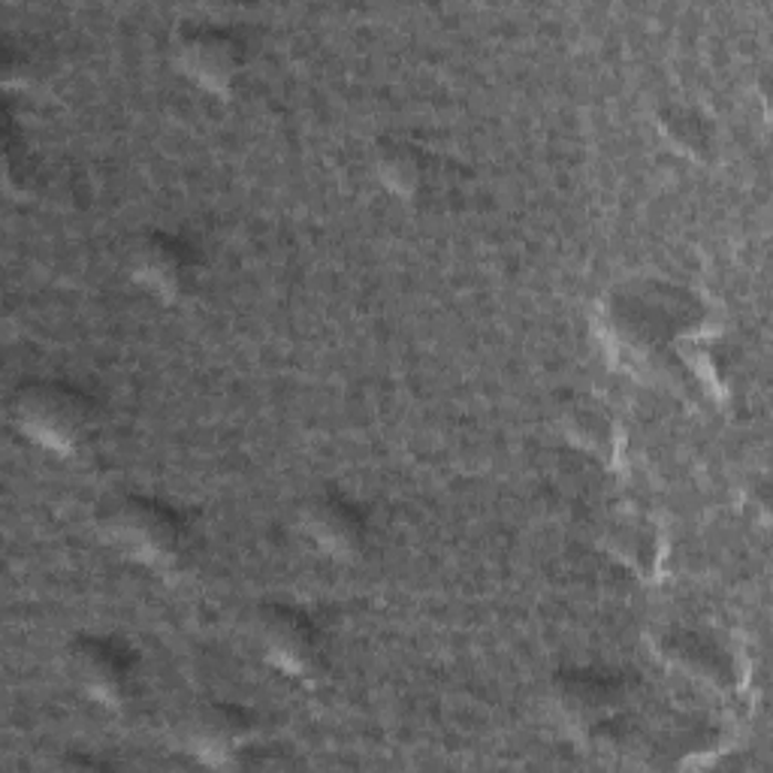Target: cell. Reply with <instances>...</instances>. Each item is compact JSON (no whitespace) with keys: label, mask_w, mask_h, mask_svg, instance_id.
I'll use <instances>...</instances> for the list:
<instances>
[{"label":"cell","mask_w":773,"mask_h":773,"mask_svg":"<svg viewBox=\"0 0 773 773\" xmlns=\"http://www.w3.org/2000/svg\"><path fill=\"white\" fill-rule=\"evenodd\" d=\"M185 61L206 85H224L236 73V49L224 34H200L185 45Z\"/></svg>","instance_id":"obj_1"},{"label":"cell","mask_w":773,"mask_h":773,"mask_svg":"<svg viewBox=\"0 0 773 773\" xmlns=\"http://www.w3.org/2000/svg\"><path fill=\"white\" fill-rule=\"evenodd\" d=\"M661 127L665 134L671 136L673 143L680 148H689V152H704L710 146V130H707V122L701 118V113L696 109H686V106H677L671 113L661 115Z\"/></svg>","instance_id":"obj_2"},{"label":"cell","mask_w":773,"mask_h":773,"mask_svg":"<svg viewBox=\"0 0 773 773\" xmlns=\"http://www.w3.org/2000/svg\"><path fill=\"white\" fill-rule=\"evenodd\" d=\"M617 553L623 556L626 562H631V565H656V553H659V547H656V535H652L650 526H644V523H638V520H628V523H623V526L617 529Z\"/></svg>","instance_id":"obj_3"},{"label":"cell","mask_w":773,"mask_h":773,"mask_svg":"<svg viewBox=\"0 0 773 773\" xmlns=\"http://www.w3.org/2000/svg\"><path fill=\"white\" fill-rule=\"evenodd\" d=\"M572 432L574 438H581L589 448L598 450H607V445L614 441V424L602 408H577Z\"/></svg>","instance_id":"obj_4"}]
</instances>
